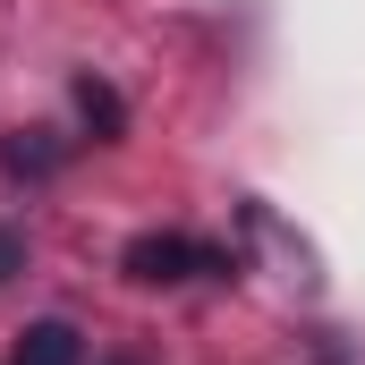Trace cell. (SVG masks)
Listing matches in <instances>:
<instances>
[{
	"mask_svg": "<svg viewBox=\"0 0 365 365\" xmlns=\"http://www.w3.org/2000/svg\"><path fill=\"white\" fill-rule=\"evenodd\" d=\"M119 272L145 280V289H179V280H230L238 272V255H221V247H195L179 230H145V238H128V255H119Z\"/></svg>",
	"mask_w": 365,
	"mask_h": 365,
	"instance_id": "cell-1",
	"label": "cell"
},
{
	"mask_svg": "<svg viewBox=\"0 0 365 365\" xmlns=\"http://www.w3.org/2000/svg\"><path fill=\"white\" fill-rule=\"evenodd\" d=\"M77 357H86L77 323H34V331L17 340V357H9V365H77Z\"/></svg>",
	"mask_w": 365,
	"mask_h": 365,
	"instance_id": "cell-2",
	"label": "cell"
},
{
	"mask_svg": "<svg viewBox=\"0 0 365 365\" xmlns=\"http://www.w3.org/2000/svg\"><path fill=\"white\" fill-rule=\"evenodd\" d=\"M77 119H86L102 145H110V136H128V102L102 86V77H77Z\"/></svg>",
	"mask_w": 365,
	"mask_h": 365,
	"instance_id": "cell-3",
	"label": "cell"
},
{
	"mask_svg": "<svg viewBox=\"0 0 365 365\" xmlns=\"http://www.w3.org/2000/svg\"><path fill=\"white\" fill-rule=\"evenodd\" d=\"M0 162H9L17 179H51V170H60V145H51L43 128H17V136L0 145Z\"/></svg>",
	"mask_w": 365,
	"mask_h": 365,
	"instance_id": "cell-4",
	"label": "cell"
},
{
	"mask_svg": "<svg viewBox=\"0 0 365 365\" xmlns=\"http://www.w3.org/2000/svg\"><path fill=\"white\" fill-rule=\"evenodd\" d=\"M26 272V230H0V280Z\"/></svg>",
	"mask_w": 365,
	"mask_h": 365,
	"instance_id": "cell-5",
	"label": "cell"
},
{
	"mask_svg": "<svg viewBox=\"0 0 365 365\" xmlns=\"http://www.w3.org/2000/svg\"><path fill=\"white\" fill-rule=\"evenodd\" d=\"M119 365H128V357H119Z\"/></svg>",
	"mask_w": 365,
	"mask_h": 365,
	"instance_id": "cell-6",
	"label": "cell"
}]
</instances>
